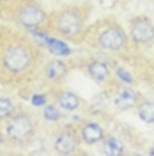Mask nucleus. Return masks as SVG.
I'll return each instance as SVG.
<instances>
[{"instance_id": "1", "label": "nucleus", "mask_w": 154, "mask_h": 156, "mask_svg": "<svg viewBox=\"0 0 154 156\" xmlns=\"http://www.w3.org/2000/svg\"><path fill=\"white\" fill-rule=\"evenodd\" d=\"M2 66L11 75H21L34 68V62L37 53L32 46V43L25 39H12L2 50Z\"/></svg>"}, {"instance_id": "2", "label": "nucleus", "mask_w": 154, "mask_h": 156, "mask_svg": "<svg viewBox=\"0 0 154 156\" xmlns=\"http://www.w3.org/2000/svg\"><path fill=\"white\" fill-rule=\"evenodd\" d=\"M87 21V12L83 7L68 5L53 14V27L64 37H76L83 32Z\"/></svg>"}, {"instance_id": "3", "label": "nucleus", "mask_w": 154, "mask_h": 156, "mask_svg": "<svg viewBox=\"0 0 154 156\" xmlns=\"http://www.w3.org/2000/svg\"><path fill=\"white\" fill-rule=\"evenodd\" d=\"M97 48L105 50V51H122L128 46V34L126 30L117 23V21H103L99 30L96 32V37H94Z\"/></svg>"}, {"instance_id": "4", "label": "nucleus", "mask_w": 154, "mask_h": 156, "mask_svg": "<svg viewBox=\"0 0 154 156\" xmlns=\"http://www.w3.org/2000/svg\"><path fill=\"white\" fill-rule=\"evenodd\" d=\"M14 20L25 29H39L46 23L48 14L36 0H21L12 5Z\"/></svg>"}, {"instance_id": "5", "label": "nucleus", "mask_w": 154, "mask_h": 156, "mask_svg": "<svg viewBox=\"0 0 154 156\" xmlns=\"http://www.w3.org/2000/svg\"><path fill=\"white\" fill-rule=\"evenodd\" d=\"M36 129L34 117L27 112H14L11 117H7L5 124V133L11 140L14 142H25L29 140Z\"/></svg>"}, {"instance_id": "6", "label": "nucleus", "mask_w": 154, "mask_h": 156, "mask_svg": "<svg viewBox=\"0 0 154 156\" xmlns=\"http://www.w3.org/2000/svg\"><path fill=\"white\" fill-rule=\"evenodd\" d=\"M129 39L136 46L154 43V21L149 16H133L129 20Z\"/></svg>"}, {"instance_id": "7", "label": "nucleus", "mask_w": 154, "mask_h": 156, "mask_svg": "<svg viewBox=\"0 0 154 156\" xmlns=\"http://www.w3.org/2000/svg\"><path fill=\"white\" fill-rule=\"evenodd\" d=\"M80 135L73 128H64L57 136H55V142H53V149L57 151L58 154H75L78 151L80 146Z\"/></svg>"}, {"instance_id": "8", "label": "nucleus", "mask_w": 154, "mask_h": 156, "mask_svg": "<svg viewBox=\"0 0 154 156\" xmlns=\"http://www.w3.org/2000/svg\"><path fill=\"white\" fill-rule=\"evenodd\" d=\"M80 140L87 144V146H97V144H101L103 140H105V128L101 126L99 122H94V121H89L85 122L83 126L80 128Z\"/></svg>"}, {"instance_id": "9", "label": "nucleus", "mask_w": 154, "mask_h": 156, "mask_svg": "<svg viewBox=\"0 0 154 156\" xmlns=\"http://www.w3.org/2000/svg\"><path fill=\"white\" fill-rule=\"evenodd\" d=\"M114 105L119 110H131L138 105V94L128 85H119L114 94Z\"/></svg>"}, {"instance_id": "10", "label": "nucleus", "mask_w": 154, "mask_h": 156, "mask_svg": "<svg viewBox=\"0 0 154 156\" xmlns=\"http://www.w3.org/2000/svg\"><path fill=\"white\" fill-rule=\"evenodd\" d=\"M85 71L96 83H106V82L110 80V76H112L110 68L106 66L103 60H97V58H92V60L87 62Z\"/></svg>"}, {"instance_id": "11", "label": "nucleus", "mask_w": 154, "mask_h": 156, "mask_svg": "<svg viewBox=\"0 0 154 156\" xmlns=\"http://www.w3.org/2000/svg\"><path fill=\"white\" fill-rule=\"evenodd\" d=\"M55 101H57L58 108L66 112H75L82 107V98L73 90H58L55 94Z\"/></svg>"}, {"instance_id": "12", "label": "nucleus", "mask_w": 154, "mask_h": 156, "mask_svg": "<svg viewBox=\"0 0 154 156\" xmlns=\"http://www.w3.org/2000/svg\"><path fill=\"white\" fill-rule=\"evenodd\" d=\"M69 73V68L68 64L64 62V60H60V58H53V60H50L48 64H46V68H44V75L48 78L50 82H62L64 78L68 76Z\"/></svg>"}, {"instance_id": "13", "label": "nucleus", "mask_w": 154, "mask_h": 156, "mask_svg": "<svg viewBox=\"0 0 154 156\" xmlns=\"http://www.w3.org/2000/svg\"><path fill=\"white\" fill-rule=\"evenodd\" d=\"M136 115L140 117V121H144L145 124H154V101L152 99L138 101Z\"/></svg>"}, {"instance_id": "14", "label": "nucleus", "mask_w": 154, "mask_h": 156, "mask_svg": "<svg viewBox=\"0 0 154 156\" xmlns=\"http://www.w3.org/2000/svg\"><path fill=\"white\" fill-rule=\"evenodd\" d=\"M103 144V151H105L106 154H122L124 153V144H122V140H119L117 136H108L106 138L105 136V140L101 142Z\"/></svg>"}, {"instance_id": "15", "label": "nucleus", "mask_w": 154, "mask_h": 156, "mask_svg": "<svg viewBox=\"0 0 154 156\" xmlns=\"http://www.w3.org/2000/svg\"><path fill=\"white\" fill-rule=\"evenodd\" d=\"M16 112V105L14 101L7 96H0V121L2 119H7Z\"/></svg>"}, {"instance_id": "16", "label": "nucleus", "mask_w": 154, "mask_h": 156, "mask_svg": "<svg viewBox=\"0 0 154 156\" xmlns=\"http://www.w3.org/2000/svg\"><path fill=\"white\" fill-rule=\"evenodd\" d=\"M43 117H44L46 121H50V122H57V121H60L62 114H60V108H58L57 103H55V105H46L44 110H43Z\"/></svg>"}, {"instance_id": "17", "label": "nucleus", "mask_w": 154, "mask_h": 156, "mask_svg": "<svg viewBox=\"0 0 154 156\" xmlns=\"http://www.w3.org/2000/svg\"><path fill=\"white\" fill-rule=\"evenodd\" d=\"M32 103H34L36 107H41V105H44V103H46V96H44V94H43V96L37 94V96L32 98Z\"/></svg>"}, {"instance_id": "18", "label": "nucleus", "mask_w": 154, "mask_h": 156, "mask_svg": "<svg viewBox=\"0 0 154 156\" xmlns=\"http://www.w3.org/2000/svg\"><path fill=\"white\" fill-rule=\"evenodd\" d=\"M149 154H151V156H154V147H151V149H149Z\"/></svg>"}, {"instance_id": "19", "label": "nucleus", "mask_w": 154, "mask_h": 156, "mask_svg": "<svg viewBox=\"0 0 154 156\" xmlns=\"http://www.w3.org/2000/svg\"><path fill=\"white\" fill-rule=\"evenodd\" d=\"M4 4H5V0H0V9L4 7Z\"/></svg>"}]
</instances>
